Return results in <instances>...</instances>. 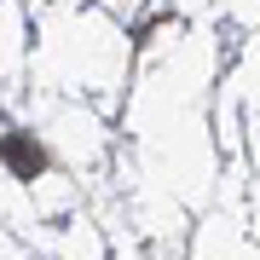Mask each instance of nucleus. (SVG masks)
<instances>
[{
	"label": "nucleus",
	"mask_w": 260,
	"mask_h": 260,
	"mask_svg": "<svg viewBox=\"0 0 260 260\" xmlns=\"http://www.w3.org/2000/svg\"><path fill=\"white\" fill-rule=\"evenodd\" d=\"M0 156H6L12 168H18L23 179H35L41 168H47V156H41V145H29V139H18V133H6V139H0Z\"/></svg>",
	"instance_id": "1"
}]
</instances>
